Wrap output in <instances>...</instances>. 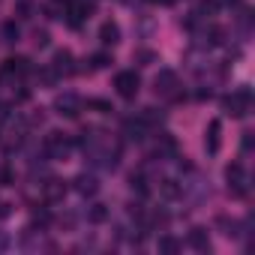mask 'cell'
<instances>
[{
	"mask_svg": "<svg viewBox=\"0 0 255 255\" xmlns=\"http://www.w3.org/2000/svg\"><path fill=\"white\" fill-rule=\"evenodd\" d=\"M156 129H150V126L135 114V117H126L123 120V129H120V135H123V141H132V144H144L147 141V135H153Z\"/></svg>",
	"mask_w": 255,
	"mask_h": 255,
	"instance_id": "obj_6",
	"label": "cell"
},
{
	"mask_svg": "<svg viewBox=\"0 0 255 255\" xmlns=\"http://www.w3.org/2000/svg\"><path fill=\"white\" fill-rule=\"evenodd\" d=\"M156 189H159V195L168 198V201L183 198V186H180V180H174V177H162V180L156 183Z\"/></svg>",
	"mask_w": 255,
	"mask_h": 255,
	"instance_id": "obj_16",
	"label": "cell"
},
{
	"mask_svg": "<svg viewBox=\"0 0 255 255\" xmlns=\"http://www.w3.org/2000/svg\"><path fill=\"white\" fill-rule=\"evenodd\" d=\"M99 42L105 45V48H111V45H117L120 42V24L117 21H102V27H99Z\"/></svg>",
	"mask_w": 255,
	"mask_h": 255,
	"instance_id": "obj_15",
	"label": "cell"
},
{
	"mask_svg": "<svg viewBox=\"0 0 255 255\" xmlns=\"http://www.w3.org/2000/svg\"><path fill=\"white\" fill-rule=\"evenodd\" d=\"M87 108H90V111H96V114H111V111H114V105H111L108 99H99V96L87 99Z\"/></svg>",
	"mask_w": 255,
	"mask_h": 255,
	"instance_id": "obj_21",
	"label": "cell"
},
{
	"mask_svg": "<svg viewBox=\"0 0 255 255\" xmlns=\"http://www.w3.org/2000/svg\"><path fill=\"white\" fill-rule=\"evenodd\" d=\"M105 219H108V207L105 204H90L87 207V222L90 225H102Z\"/></svg>",
	"mask_w": 255,
	"mask_h": 255,
	"instance_id": "obj_19",
	"label": "cell"
},
{
	"mask_svg": "<svg viewBox=\"0 0 255 255\" xmlns=\"http://www.w3.org/2000/svg\"><path fill=\"white\" fill-rule=\"evenodd\" d=\"M114 90H117V96H123V99H135L138 90H141V75H138L135 69H120V72L114 75Z\"/></svg>",
	"mask_w": 255,
	"mask_h": 255,
	"instance_id": "obj_5",
	"label": "cell"
},
{
	"mask_svg": "<svg viewBox=\"0 0 255 255\" xmlns=\"http://www.w3.org/2000/svg\"><path fill=\"white\" fill-rule=\"evenodd\" d=\"M129 189H132L138 198H147V195L153 192L150 177H147V168H138V171H132V174H129Z\"/></svg>",
	"mask_w": 255,
	"mask_h": 255,
	"instance_id": "obj_13",
	"label": "cell"
},
{
	"mask_svg": "<svg viewBox=\"0 0 255 255\" xmlns=\"http://www.w3.org/2000/svg\"><path fill=\"white\" fill-rule=\"evenodd\" d=\"M72 147H75V141H72L66 132H48V135L42 138V156L51 159V162H57V159H69Z\"/></svg>",
	"mask_w": 255,
	"mask_h": 255,
	"instance_id": "obj_3",
	"label": "cell"
},
{
	"mask_svg": "<svg viewBox=\"0 0 255 255\" xmlns=\"http://www.w3.org/2000/svg\"><path fill=\"white\" fill-rule=\"evenodd\" d=\"M186 243L195 249V252H210V234H207V228H201V225H195V228H189V234H186Z\"/></svg>",
	"mask_w": 255,
	"mask_h": 255,
	"instance_id": "obj_14",
	"label": "cell"
},
{
	"mask_svg": "<svg viewBox=\"0 0 255 255\" xmlns=\"http://www.w3.org/2000/svg\"><path fill=\"white\" fill-rule=\"evenodd\" d=\"M9 246H12V237H9L6 231H0V252H6Z\"/></svg>",
	"mask_w": 255,
	"mask_h": 255,
	"instance_id": "obj_24",
	"label": "cell"
},
{
	"mask_svg": "<svg viewBox=\"0 0 255 255\" xmlns=\"http://www.w3.org/2000/svg\"><path fill=\"white\" fill-rule=\"evenodd\" d=\"M153 90L165 102H180L183 99V87H180V78H177L174 69H159L156 78H153Z\"/></svg>",
	"mask_w": 255,
	"mask_h": 255,
	"instance_id": "obj_1",
	"label": "cell"
},
{
	"mask_svg": "<svg viewBox=\"0 0 255 255\" xmlns=\"http://www.w3.org/2000/svg\"><path fill=\"white\" fill-rule=\"evenodd\" d=\"M156 246H159V252H165V255H174V252H180V249H183V243H180L174 234H159Z\"/></svg>",
	"mask_w": 255,
	"mask_h": 255,
	"instance_id": "obj_18",
	"label": "cell"
},
{
	"mask_svg": "<svg viewBox=\"0 0 255 255\" xmlns=\"http://www.w3.org/2000/svg\"><path fill=\"white\" fill-rule=\"evenodd\" d=\"M225 183H228L231 198H246V195H249V174H246V165H243V162H231V165L225 168Z\"/></svg>",
	"mask_w": 255,
	"mask_h": 255,
	"instance_id": "obj_4",
	"label": "cell"
},
{
	"mask_svg": "<svg viewBox=\"0 0 255 255\" xmlns=\"http://www.w3.org/2000/svg\"><path fill=\"white\" fill-rule=\"evenodd\" d=\"M30 219H33V225H42V228H45V225L51 222V210H48L45 204H42V207L36 204V207H30Z\"/></svg>",
	"mask_w": 255,
	"mask_h": 255,
	"instance_id": "obj_20",
	"label": "cell"
},
{
	"mask_svg": "<svg viewBox=\"0 0 255 255\" xmlns=\"http://www.w3.org/2000/svg\"><path fill=\"white\" fill-rule=\"evenodd\" d=\"M18 36H21L18 24H15V21H6V24H3V42H18Z\"/></svg>",
	"mask_w": 255,
	"mask_h": 255,
	"instance_id": "obj_22",
	"label": "cell"
},
{
	"mask_svg": "<svg viewBox=\"0 0 255 255\" xmlns=\"http://www.w3.org/2000/svg\"><path fill=\"white\" fill-rule=\"evenodd\" d=\"M72 186H75V192L84 195V198H93V195L99 192V180H96V174H90V171H81V174L72 180Z\"/></svg>",
	"mask_w": 255,
	"mask_h": 255,
	"instance_id": "obj_12",
	"label": "cell"
},
{
	"mask_svg": "<svg viewBox=\"0 0 255 255\" xmlns=\"http://www.w3.org/2000/svg\"><path fill=\"white\" fill-rule=\"evenodd\" d=\"M219 147H222V120L213 117V120L207 123V129H204V150H207L210 156H216Z\"/></svg>",
	"mask_w": 255,
	"mask_h": 255,
	"instance_id": "obj_11",
	"label": "cell"
},
{
	"mask_svg": "<svg viewBox=\"0 0 255 255\" xmlns=\"http://www.w3.org/2000/svg\"><path fill=\"white\" fill-rule=\"evenodd\" d=\"M222 111L231 114V117H246L252 111V90H249V84H240L237 90L222 96Z\"/></svg>",
	"mask_w": 255,
	"mask_h": 255,
	"instance_id": "obj_2",
	"label": "cell"
},
{
	"mask_svg": "<svg viewBox=\"0 0 255 255\" xmlns=\"http://www.w3.org/2000/svg\"><path fill=\"white\" fill-rule=\"evenodd\" d=\"M33 45H36V48H45V45H48V33H45V30H36V33H33Z\"/></svg>",
	"mask_w": 255,
	"mask_h": 255,
	"instance_id": "obj_23",
	"label": "cell"
},
{
	"mask_svg": "<svg viewBox=\"0 0 255 255\" xmlns=\"http://www.w3.org/2000/svg\"><path fill=\"white\" fill-rule=\"evenodd\" d=\"M252 150V132H243V153Z\"/></svg>",
	"mask_w": 255,
	"mask_h": 255,
	"instance_id": "obj_25",
	"label": "cell"
},
{
	"mask_svg": "<svg viewBox=\"0 0 255 255\" xmlns=\"http://www.w3.org/2000/svg\"><path fill=\"white\" fill-rule=\"evenodd\" d=\"M81 108H84V102H81V96H78V93H72V90L57 93V99H54V111H57L60 117L75 120V117L81 114Z\"/></svg>",
	"mask_w": 255,
	"mask_h": 255,
	"instance_id": "obj_7",
	"label": "cell"
},
{
	"mask_svg": "<svg viewBox=\"0 0 255 255\" xmlns=\"http://www.w3.org/2000/svg\"><path fill=\"white\" fill-rule=\"evenodd\" d=\"M51 72H54L57 78H66V75L78 72V66H75V57H72V51H69V48H60V51H54Z\"/></svg>",
	"mask_w": 255,
	"mask_h": 255,
	"instance_id": "obj_9",
	"label": "cell"
},
{
	"mask_svg": "<svg viewBox=\"0 0 255 255\" xmlns=\"http://www.w3.org/2000/svg\"><path fill=\"white\" fill-rule=\"evenodd\" d=\"M39 192H42V201L45 204H54V201H63L66 198V183L60 177H45L39 183Z\"/></svg>",
	"mask_w": 255,
	"mask_h": 255,
	"instance_id": "obj_10",
	"label": "cell"
},
{
	"mask_svg": "<svg viewBox=\"0 0 255 255\" xmlns=\"http://www.w3.org/2000/svg\"><path fill=\"white\" fill-rule=\"evenodd\" d=\"M114 63V57L108 54V51H96V54H90V60H84V66H78V72H93V69H105V66H111Z\"/></svg>",
	"mask_w": 255,
	"mask_h": 255,
	"instance_id": "obj_17",
	"label": "cell"
},
{
	"mask_svg": "<svg viewBox=\"0 0 255 255\" xmlns=\"http://www.w3.org/2000/svg\"><path fill=\"white\" fill-rule=\"evenodd\" d=\"M33 72V63L27 60V57H21V54H15V57H6L3 63H0V75H15V78H27Z\"/></svg>",
	"mask_w": 255,
	"mask_h": 255,
	"instance_id": "obj_8",
	"label": "cell"
}]
</instances>
